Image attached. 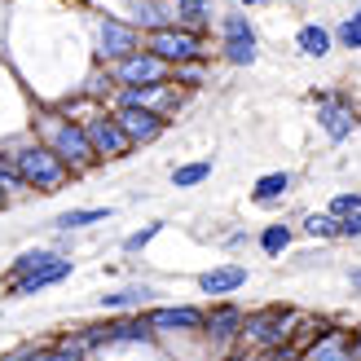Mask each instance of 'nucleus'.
I'll use <instances>...</instances> for the list:
<instances>
[{
	"mask_svg": "<svg viewBox=\"0 0 361 361\" xmlns=\"http://www.w3.org/2000/svg\"><path fill=\"white\" fill-rule=\"evenodd\" d=\"M260 243H264V251H269V256H278V251H282L286 243H291V233H286L282 225H269V229H264V238H260Z\"/></svg>",
	"mask_w": 361,
	"mask_h": 361,
	"instance_id": "4be33fe9",
	"label": "nucleus"
},
{
	"mask_svg": "<svg viewBox=\"0 0 361 361\" xmlns=\"http://www.w3.org/2000/svg\"><path fill=\"white\" fill-rule=\"evenodd\" d=\"M49 133H53V150H58L62 159H71V164H88L97 150H93V141H88L84 128H75V123H49Z\"/></svg>",
	"mask_w": 361,
	"mask_h": 361,
	"instance_id": "f03ea898",
	"label": "nucleus"
},
{
	"mask_svg": "<svg viewBox=\"0 0 361 361\" xmlns=\"http://www.w3.org/2000/svg\"><path fill=\"white\" fill-rule=\"evenodd\" d=\"M119 128L128 133L133 141H150V137H159L164 119H159L154 111H146V106H123V111H119Z\"/></svg>",
	"mask_w": 361,
	"mask_h": 361,
	"instance_id": "423d86ee",
	"label": "nucleus"
},
{
	"mask_svg": "<svg viewBox=\"0 0 361 361\" xmlns=\"http://www.w3.org/2000/svg\"><path fill=\"white\" fill-rule=\"evenodd\" d=\"M353 361H361V335H357V344H353Z\"/></svg>",
	"mask_w": 361,
	"mask_h": 361,
	"instance_id": "2f4dec72",
	"label": "nucleus"
},
{
	"mask_svg": "<svg viewBox=\"0 0 361 361\" xmlns=\"http://www.w3.org/2000/svg\"><path fill=\"white\" fill-rule=\"evenodd\" d=\"M331 212H335V216H357V212H361V198H357V194H339L335 203H331Z\"/></svg>",
	"mask_w": 361,
	"mask_h": 361,
	"instance_id": "a878e982",
	"label": "nucleus"
},
{
	"mask_svg": "<svg viewBox=\"0 0 361 361\" xmlns=\"http://www.w3.org/2000/svg\"><path fill=\"white\" fill-rule=\"evenodd\" d=\"M304 361H353V344L344 335H326L322 344H313L304 353Z\"/></svg>",
	"mask_w": 361,
	"mask_h": 361,
	"instance_id": "ddd939ff",
	"label": "nucleus"
},
{
	"mask_svg": "<svg viewBox=\"0 0 361 361\" xmlns=\"http://www.w3.org/2000/svg\"><path fill=\"white\" fill-rule=\"evenodd\" d=\"M13 164H18V172H23V180H27V185H35V190H58L62 176H66L62 164H58V154H49V150H40V146L18 150Z\"/></svg>",
	"mask_w": 361,
	"mask_h": 361,
	"instance_id": "f257e3e1",
	"label": "nucleus"
},
{
	"mask_svg": "<svg viewBox=\"0 0 361 361\" xmlns=\"http://www.w3.org/2000/svg\"><path fill=\"white\" fill-rule=\"evenodd\" d=\"M49 260H58V256H49V251H31V256H23V260L13 264V282H18V278H27L31 269H44Z\"/></svg>",
	"mask_w": 361,
	"mask_h": 361,
	"instance_id": "aec40b11",
	"label": "nucleus"
},
{
	"mask_svg": "<svg viewBox=\"0 0 361 361\" xmlns=\"http://www.w3.org/2000/svg\"><path fill=\"white\" fill-rule=\"evenodd\" d=\"M243 5H260V0H243Z\"/></svg>",
	"mask_w": 361,
	"mask_h": 361,
	"instance_id": "473e14b6",
	"label": "nucleus"
},
{
	"mask_svg": "<svg viewBox=\"0 0 361 361\" xmlns=\"http://www.w3.org/2000/svg\"><path fill=\"white\" fill-rule=\"evenodd\" d=\"M300 49L309 53V58H322V53L331 49V35L322 27H300Z\"/></svg>",
	"mask_w": 361,
	"mask_h": 361,
	"instance_id": "f3484780",
	"label": "nucleus"
},
{
	"mask_svg": "<svg viewBox=\"0 0 361 361\" xmlns=\"http://www.w3.org/2000/svg\"><path fill=\"white\" fill-rule=\"evenodd\" d=\"M286 185H291V176H286V172L260 176V180H256V203H274V198H282V194H286Z\"/></svg>",
	"mask_w": 361,
	"mask_h": 361,
	"instance_id": "2eb2a0df",
	"label": "nucleus"
},
{
	"mask_svg": "<svg viewBox=\"0 0 361 361\" xmlns=\"http://www.w3.org/2000/svg\"><path fill=\"white\" fill-rule=\"evenodd\" d=\"M106 339H115V344L119 339H146V322H119V326H111Z\"/></svg>",
	"mask_w": 361,
	"mask_h": 361,
	"instance_id": "5701e85b",
	"label": "nucleus"
},
{
	"mask_svg": "<svg viewBox=\"0 0 361 361\" xmlns=\"http://www.w3.org/2000/svg\"><path fill=\"white\" fill-rule=\"evenodd\" d=\"M119 80L123 84H141V88L159 84V80H164V58H141V53H137V58H123L119 62Z\"/></svg>",
	"mask_w": 361,
	"mask_h": 361,
	"instance_id": "6e6552de",
	"label": "nucleus"
},
{
	"mask_svg": "<svg viewBox=\"0 0 361 361\" xmlns=\"http://www.w3.org/2000/svg\"><path fill=\"white\" fill-rule=\"evenodd\" d=\"M243 282H247V269L243 264H225V269H212V274L198 278V286H203L207 295H229V291H238Z\"/></svg>",
	"mask_w": 361,
	"mask_h": 361,
	"instance_id": "9d476101",
	"label": "nucleus"
},
{
	"mask_svg": "<svg viewBox=\"0 0 361 361\" xmlns=\"http://www.w3.org/2000/svg\"><path fill=\"white\" fill-rule=\"evenodd\" d=\"M339 229H344V233H348V238H361V212H357V216H348V221H344V225H339Z\"/></svg>",
	"mask_w": 361,
	"mask_h": 361,
	"instance_id": "c756f323",
	"label": "nucleus"
},
{
	"mask_svg": "<svg viewBox=\"0 0 361 361\" xmlns=\"http://www.w3.org/2000/svg\"><path fill=\"white\" fill-rule=\"evenodd\" d=\"M150 326H164V331H194V326H203V313L198 309H159L150 317Z\"/></svg>",
	"mask_w": 361,
	"mask_h": 361,
	"instance_id": "4468645a",
	"label": "nucleus"
},
{
	"mask_svg": "<svg viewBox=\"0 0 361 361\" xmlns=\"http://www.w3.org/2000/svg\"><path fill=\"white\" fill-rule=\"evenodd\" d=\"M291 326H295V313H282V309H274V313H260V317H251L243 331H247L251 339H256V344L274 348V344H282V339L291 335Z\"/></svg>",
	"mask_w": 361,
	"mask_h": 361,
	"instance_id": "7ed1b4c3",
	"label": "nucleus"
},
{
	"mask_svg": "<svg viewBox=\"0 0 361 361\" xmlns=\"http://www.w3.org/2000/svg\"><path fill=\"white\" fill-rule=\"evenodd\" d=\"M339 40H344L348 49H361V23H357V18H353V23H344V27H339Z\"/></svg>",
	"mask_w": 361,
	"mask_h": 361,
	"instance_id": "cd10ccee",
	"label": "nucleus"
},
{
	"mask_svg": "<svg viewBox=\"0 0 361 361\" xmlns=\"http://www.w3.org/2000/svg\"><path fill=\"white\" fill-rule=\"evenodd\" d=\"M137 49V35L119 23H102V53H111V58H123V53Z\"/></svg>",
	"mask_w": 361,
	"mask_h": 361,
	"instance_id": "f8f14e48",
	"label": "nucleus"
},
{
	"mask_svg": "<svg viewBox=\"0 0 361 361\" xmlns=\"http://www.w3.org/2000/svg\"><path fill=\"white\" fill-rule=\"evenodd\" d=\"M304 225H309V233H317V238H331V233H344V229H339V225L331 221V216H309Z\"/></svg>",
	"mask_w": 361,
	"mask_h": 361,
	"instance_id": "b1692460",
	"label": "nucleus"
},
{
	"mask_svg": "<svg viewBox=\"0 0 361 361\" xmlns=\"http://www.w3.org/2000/svg\"><path fill=\"white\" fill-rule=\"evenodd\" d=\"M84 133H88V141H93V150H97V154H106V159L128 154V146H133V137L119 128V119H93Z\"/></svg>",
	"mask_w": 361,
	"mask_h": 361,
	"instance_id": "20e7f679",
	"label": "nucleus"
},
{
	"mask_svg": "<svg viewBox=\"0 0 361 361\" xmlns=\"http://www.w3.org/2000/svg\"><path fill=\"white\" fill-rule=\"evenodd\" d=\"M111 216V207H84V212H66V216H58V225L62 229H80V225H97V221H106Z\"/></svg>",
	"mask_w": 361,
	"mask_h": 361,
	"instance_id": "a211bd4d",
	"label": "nucleus"
},
{
	"mask_svg": "<svg viewBox=\"0 0 361 361\" xmlns=\"http://www.w3.org/2000/svg\"><path fill=\"white\" fill-rule=\"evenodd\" d=\"M353 291H361V269H353Z\"/></svg>",
	"mask_w": 361,
	"mask_h": 361,
	"instance_id": "7c9ffc66",
	"label": "nucleus"
},
{
	"mask_svg": "<svg viewBox=\"0 0 361 361\" xmlns=\"http://www.w3.org/2000/svg\"><path fill=\"white\" fill-rule=\"evenodd\" d=\"M317 119H322V128H326V137L331 141H344L348 133H353V111L348 106H339V102H322V111H317Z\"/></svg>",
	"mask_w": 361,
	"mask_h": 361,
	"instance_id": "9b49d317",
	"label": "nucleus"
},
{
	"mask_svg": "<svg viewBox=\"0 0 361 361\" xmlns=\"http://www.w3.org/2000/svg\"><path fill=\"white\" fill-rule=\"evenodd\" d=\"M357 23H361V9H357Z\"/></svg>",
	"mask_w": 361,
	"mask_h": 361,
	"instance_id": "72a5a7b5",
	"label": "nucleus"
},
{
	"mask_svg": "<svg viewBox=\"0 0 361 361\" xmlns=\"http://www.w3.org/2000/svg\"><path fill=\"white\" fill-rule=\"evenodd\" d=\"M66 274H71V260H49L44 269H31V274H27V278H18L13 286H18L23 295H35V291H44V286L62 282Z\"/></svg>",
	"mask_w": 361,
	"mask_h": 361,
	"instance_id": "1a4fd4ad",
	"label": "nucleus"
},
{
	"mask_svg": "<svg viewBox=\"0 0 361 361\" xmlns=\"http://www.w3.org/2000/svg\"><path fill=\"white\" fill-rule=\"evenodd\" d=\"M150 291H146V286H128V291H115V295H102V304H106V309H123V304H141V300H146Z\"/></svg>",
	"mask_w": 361,
	"mask_h": 361,
	"instance_id": "6ab92c4d",
	"label": "nucleus"
},
{
	"mask_svg": "<svg viewBox=\"0 0 361 361\" xmlns=\"http://www.w3.org/2000/svg\"><path fill=\"white\" fill-rule=\"evenodd\" d=\"M238 326H243V313H238V309H216V313L207 317V331H212V335H221V339L233 335Z\"/></svg>",
	"mask_w": 361,
	"mask_h": 361,
	"instance_id": "dca6fc26",
	"label": "nucleus"
},
{
	"mask_svg": "<svg viewBox=\"0 0 361 361\" xmlns=\"http://www.w3.org/2000/svg\"><path fill=\"white\" fill-rule=\"evenodd\" d=\"M0 185H9V190L27 185V180H23V172H18V164H5V159H0Z\"/></svg>",
	"mask_w": 361,
	"mask_h": 361,
	"instance_id": "bb28decb",
	"label": "nucleus"
},
{
	"mask_svg": "<svg viewBox=\"0 0 361 361\" xmlns=\"http://www.w3.org/2000/svg\"><path fill=\"white\" fill-rule=\"evenodd\" d=\"M207 172H212V164H190V168H176L172 180L176 185H198V180H207Z\"/></svg>",
	"mask_w": 361,
	"mask_h": 361,
	"instance_id": "412c9836",
	"label": "nucleus"
},
{
	"mask_svg": "<svg viewBox=\"0 0 361 361\" xmlns=\"http://www.w3.org/2000/svg\"><path fill=\"white\" fill-rule=\"evenodd\" d=\"M150 49H154V58H164V62H190L198 53V40L185 31H154Z\"/></svg>",
	"mask_w": 361,
	"mask_h": 361,
	"instance_id": "39448f33",
	"label": "nucleus"
},
{
	"mask_svg": "<svg viewBox=\"0 0 361 361\" xmlns=\"http://www.w3.org/2000/svg\"><path fill=\"white\" fill-rule=\"evenodd\" d=\"M154 233H159V225H150V229H141V233H133V238H128V251H141V247H146V243L154 238Z\"/></svg>",
	"mask_w": 361,
	"mask_h": 361,
	"instance_id": "c85d7f7f",
	"label": "nucleus"
},
{
	"mask_svg": "<svg viewBox=\"0 0 361 361\" xmlns=\"http://www.w3.org/2000/svg\"><path fill=\"white\" fill-rule=\"evenodd\" d=\"M225 53H229V62H256V35L247 31L243 18H229L225 23Z\"/></svg>",
	"mask_w": 361,
	"mask_h": 361,
	"instance_id": "0eeeda50",
	"label": "nucleus"
},
{
	"mask_svg": "<svg viewBox=\"0 0 361 361\" xmlns=\"http://www.w3.org/2000/svg\"><path fill=\"white\" fill-rule=\"evenodd\" d=\"M180 18H185V23H203V18H207V0H180Z\"/></svg>",
	"mask_w": 361,
	"mask_h": 361,
	"instance_id": "393cba45",
	"label": "nucleus"
}]
</instances>
